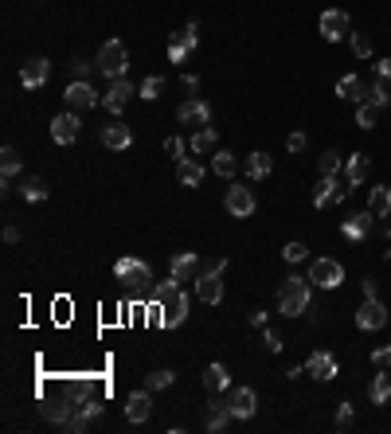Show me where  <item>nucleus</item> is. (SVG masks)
Returning <instances> with one entry per match:
<instances>
[{
  "label": "nucleus",
  "mask_w": 391,
  "mask_h": 434,
  "mask_svg": "<svg viewBox=\"0 0 391 434\" xmlns=\"http://www.w3.org/2000/svg\"><path fill=\"white\" fill-rule=\"evenodd\" d=\"M184 149H192L188 141H180V137H164V153L176 157V161H184Z\"/></svg>",
  "instance_id": "42"
},
{
  "label": "nucleus",
  "mask_w": 391,
  "mask_h": 434,
  "mask_svg": "<svg viewBox=\"0 0 391 434\" xmlns=\"http://www.w3.org/2000/svg\"><path fill=\"white\" fill-rule=\"evenodd\" d=\"M227 383H231L227 368H223V364H207V372H204V387H207V392L219 395V392H227Z\"/></svg>",
  "instance_id": "29"
},
{
  "label": "nucleus",
  "mask_w": 391,
  "mask_h": 434,
  "mask_svg": "<svg viewBox=\"0 0 391 434\" xmlns=\"http://www.w3.org/2000/svg\"><path fill=\"white\" fill-rule=\"evenodd\" d=\"M71 71H75V78H86V83H90V63H86V59H75V63H71Z\"/></svg>",
  "instance_id": "47"
},
{
  "label": "nucleus",
  "mask_w": 391,
  "mask_h": 434,
  "mask_svg": "<svg viewBox=\"0 0 391 434\" xmlns=\"http://www.w3.org/2000/svg\"><path fill=\"white\" fill-rule=\"evenodd\" d=\"M368 169H372V157L352 153L349 161H344V172H349V184H352V188H360V184L368 180Z\"/></svg>",
  "instance_id": "25"
},
{
  "label": "nucleus",
  "mask_w": 391,
  "mask_h": 434,
  "mask_svg": "<svg viewBox=\"0 0 391 434\" xmlns=\"http://www.w3.org/2000/svg\"><path fill=\"white\" fill-rule=\"evenodd\" d=\"M16 172H20V149L16 145H4V149H0V176L12 180Z\"/></svg>",
  "instance_id": "31"
},
{
  "label": "nucleus",
  "mask_w": 391,
  "mask_h": 434,
  "mask_svg": "<svg viewBox=\"0 0 391 434\" xmlns=\"http://www.w3.org/2000/svg\"><path fill=\"white\" fill-rule=\"evenodd\" d=\"M368 395H372V403H375V407H383V403L391 399V375L383 372V368H380V375H375V380H372V387H368Z\"/></svg>",
  "instance_id": "32"
},
{
  "label": "nucleus",
  "mask_w": 391,
  "mask_h": 434,
  "mask_svg": "<svg viewBox=\"0 0 391 434\" xmlns=\"http://www.w3.org/2000/svg\"><path fill=\"white\" fill-rule=\"evenodd\" d=\"M360 286H364V298H375V289H380V282H375V278H364Z\"/></svg>",
  "instance_id": "50"
},
{
  "label": "nucleus",
  "mask_w": 391,
  "mask_h": 434,
  "mask_svg": "<svg viewBox=\"0 0 391 434\" xmlns=\"http://www.w3.org/2000/svg\"><path fill=\"white\" fill-rule=\"evenodd\" d=\"M63 98H67V106H71V110H90V106H98V102H102V98L94 94V86L86 83V78H75V83L67 86V94H63Z\"/></svg>",
  "instance_id": "11"
},
{
  "label": "nucleus",
  "mask_w": 391,
  "mask_h": 434,
  "mask_svg": "<svg viewBox=\"0 0 391 434\" xmlns=\"http://www.w3.org/2000/svg\"><path fill=\"white\" fill-rule=\"evenodd\" d=\"M172 380H176V375H172L169 368H161V372L149 375V392H164V387H172Z\"/></svg>",
  "instance_id": "40"
},
{
  "label": "nucleus",
  "mask_w": 391,
  "mask_h": 434,
  "mask_svg": "<svg viewBox=\"0 0 391 434\" xmlns=\"http://www.w3.org/2000/svg\"><path fill=\"white\" fill-rule=\"evenodd\" d=\"M78 114L71 110V114H59V118L52 121V137H55V145H75L78 141Z\"/></svg>",
  "instance_id": "17"
},
{
  "label": "nucleus",
  "mask_w": 391,
  "mask_h": 434,
  "mask_svg": "<svg viewBox=\"0 0 391 434\" xmlns=\"http://www.w3.org/2000/svg\"><path fill=\"white\" fill-rule=\"evenodd\" d=\"M133 94L137 90H133V83H129V78H114V86L102 94V106L114 114V118H121V110H126V102L133 98Z\"/></svg>",
  "instance_id": "10"
},
{
  "label": "nucleus",
  "mask_w": 391,
  "mask_h": 434,
  "mask_svg": "<svg viewBox=\"0 0 391 434\" xmlns=\"http://www.w3.org/2000/svg\"><path fill=\"white\" fill-rule=\"evenodd\" d=\"M383 83H387V78H375V83L368 86V102H372L375 110H387V106H391V94H387V86H383Z\"/></svg>",
  "instance_id": "35"
},
{
  "label": "nucleus",
  "mask_w": 391,
  "mask_h": 434,
  "mask_svg": "<svg viewBox=\"0 0 391 434\" xmlns=\"http://www.w3.org/2000/svg\"><path fill=\"white\" fill-rule=\"evenodd\" d=\"M231 418H235V415H231L227 399H212V407H207V430H212V434H219L223 426L231 423Z\"/></svg>",
  "instance_id": "26"
},
{
  "label": "nucleus",
  "mask_w": 391,
  "mask_h": 434,
  "mask_svg": "<svg viewBox=\"0 0 391 434\" xmlns=\"http://www.w3.org/2000/svg\"><path fill=\"white\" fill-rule=\"evenodd\" d=\"M47 75H52V63L47 59H28L24 67H20V83H24V90H40L43 83H47Z\"/></svg>",
  "instance_id": "13"
},
{
  "label": "nucleus",
  "mask_w": 391,
  "mask_h": 434,
  "mask_svg": "<svg viewBox=\"0 0 391 434\" xmlns=\"http://www.w3.org/2000/svg\"><path fill=\"white\" fill-rule=\"evenodd\" d=\"M215 141H219V133H215L212 126H204V129H196V137H192L188 145H192V153H207Z\"/></svg>",
  "instance_id": "37"
},
{
  "label": "nucleus",
  "mask_w": 391,
  "mask_h": 434,
  "mask_svg": "<svg viewBox=\"0 0 391 434\" xmlns=\"http://www.w3.org/2000/svg\"><path fill=\"white\" fill-rule=\"evenodd\" d=\"M176 294H180V278H172V274H169L164 282H157V286H153L149 298H153V306H164V301H172Z\"/></svg>",
  "instance_id": "30"
},
{
  "label": "nucleus",
  "mask_w": 391,
  "mask_h": 434,
  "mask_svg": "<svg viewBox=\"0 0 391 434\" xmlns=\"http://www.w3.org/2000/svg\"><path fill=\"white\" fill-rule=\"evenodd\" d=\"M352 188L337 184V176H321V184L313 188V207H329V204H344Z\"/></svg>",
  "instance_id": "7"
},
{
  "label": "nucleus",
  "mask_w": 391,
  "mask_h": 434,
  "mask_svg": "<svg viewBox=\"0 0 391 434\" xmlns=\"http://www.w3.org/2000/svg\"><path fill=\"white\" fill-rule=\"evenodd\" d=\"M94 67L102 71L106 78H126V71H129L126 43H121V40H106L102 52H98V59H94Z\"/></svg>",
  "instance_id": "2"
},
{
  "label": "nucleus",
  "mask_w": 391,
  "mask_h": 434,
  "mask_svg": "<svg viewBox=\"0 0 391 434\" xmlns=\"http://www.w3.org/2000/svg\"><path fill=\"white\" fill-rule=\"evenodd\" d=\"M204 176H207V172H204V164H200V161H192V157L176 161V180L184 188H200V184H204Z\"/></svg>",
  "instance_id": "21"
},
{
  "label": "nucleus",
  "mask_w": 391,
  "mask_h": 434,
  "mask_svg": "<svg viewBox=\"0 0 391 434\" xmlns=\"http://www.w3.org/2000/svg\"><path fill=\"white\" fill-rule=\"evenodd\" d=\"M102 145L106 149H129V145H133V133H129V126H121V121H110V126H102Z\"/></svg>",
  "instance_id": "24"
},
{
  "label": "nucleus",
  "mask_w": 391,
  "mask_h": 434,
  "mask_svg": "<svg viewBox=\"0 0 391 434\" xmlns=\"http://www.w3.org/2000/svg\"><path fill=\"white\" fill-rule=\"evenodd\" d=\"M161 90H164V78L161 75H145V83L137 86V94H141L145 102H157V98H161Z\"/></svg>",
  "instance_id": "36"
},
{
  "label": "nucleus",
  "mask_w": 391,
  "mask_h": 434,
  "mask_svg": "<svg viewBox=\"0 0 391 434\" xmlns=\"http://www.w3.org/2000/svg\"><path fill=\"white\" fill-rule=\"evenodd\" d=\"M387 263H391V251H387Z\"/></svg>",
  "instance_id": "52"
},
{
  "label": "nucleus",
  "mask_w": 391,
  "mask_h": 434,
  "mask_svg": "<svg viewBox=\"0 0 391 434\" xmlns=\"http://www.w3.org/2000/svg\"><path fill=\"white\" fill-rule=\"evenodd\" d=\"M337 426H340V430H349V426H352V403H340V407H337Z\"/></svg>",
  "instance_id": "44"
},
{
  "label": "nucleus",
  "mask_w": 391,
  "mask_h": 434,
  "mask_svg": "<svg viewBox=\"0 0 391 434\" xmlns=\"http://www.w3.org/2000/svg\"><path fill=\"white\" fill-rule=\"evenodd\" d=\"M169 274L180 278V282H192L196 274H200V258H196V251H180V255H172Z\"/></svg>",
  "instance_id": "20"
},
{
  "label": "nucleus",
  "mask_w": 391,
  "mask_h": 434,
  "mask_svg": "<svg viewBox=\"0 0 391 434\" xmlns=\"http://www.w3.org/2000/svg\"><path fill=\"white\" fill-rule=\"evenodd\" d=\"M321 35H325L329 43H337V40H344V35H352V32H349V12H340V8L321 12Z\"/></svg>",
  "instance_id": "12"
},
{
  "label": "nucleus",
  "mask_w": 391,
  "mask_h": 434,
  "mask_svg": "<svg viewBox=\"0 0 391 434\" xmlns=\"http://www.w3.org/2000/svg\"><path fill=\"white\" fill-rule=\"evenodd\" d=\"M306 372L313 375V380H337V356L332 352H325V349H317L313 356H309V364H306Z\"/></svg>",
  "instance_id": "18"
},
{
  "label": "nucleus",
  "mask_w": 391,
  "mask_h": 434,
  "mask_svg": "<svg viewBox=\"0 0 391 434\" xmlns=\"http://www.w3.org/2000/svg\"><path fill=\"white\" fill-rule=\"evenodd\" d=\"M24 200L43 204V200H47V180H43V176H28L24 180Z\"/></svg>",
  "instance_id": "34"
},
{
  "label": "nucleus",
  "mask_w": 391,
  "mask_h": 434,
  "mask_svg": "<svg viewBox=\"0 0 391 434\" xmlns=\"http://www.w3.org/2000/svg\"><path fill=\"white\" fill-rule=\"evenodd\" d=\"M266 349H270V352H282V349H286V344H282V337H278L274 329H266Z\"/></svg>",
  "instance_id": "48"
},
{
  "label": "nucleus",
  "mask_w": 391,
  "mask_h": 434,
  "mask_svg": "<svg viewBox=\"0 0 391 434\" xmlns=\"http://www.w3.org/2000/svg\"><path fill=\"white\" fill-rule=\"evenodd\" d=\"M340 164H344V157H337V149H329V153H321V161H317V169H321V176H337Z\"/></svg>",
  "instance_id": "38"
},
{
  "label": "nucleus",
  "mask_w": 391,
  "mask_h": 434,
  "mask_svg": "<svg viewBox=\"0 0 391 434\" xmlns=\"http://www.w3.org/2000/svg\"><path fill=\"white\" fill-rule=\"evenodd\" d=\"M227 407H231V415H235V418H251L258 411L255 387H235V392L227 395Z\"/></svg>",
  "instance_id": "14"
},
{
  "label": "nucleus",
  "mask_w": 391,
  "mask_h": 434,
  "mask_svg": "<svg viewBox=\"0 0 391 434\" xmlns=\"http://www.w3.org/2000/svg\"><path fill=\"white\" fill-rule=\"evenodd\" d=\"M149 415H153L149 387H145V392H129V395H126V418H129V423H145Z\"/></svg>",
  "instance_id": "19"
},
{
  "label": "nucleus",
  "mask_w": 391,
  "mask_h": 434,
  "mask_svg": "<svg viewBox=\"0 0 391 434\" xmlns=\"http://www.w3.org/2000/svg\"><path fill=\"white\" fill-rule=\"evenodd\" d=\"M184 321H188V294L180 289L176 298L161 306V325H164V329H180Z\"/></svg>",
  "instance_id": "15"
},
{
  "label": "nucleus",
  "mask_w": 391,
  "mask_h": 434,
  "mask_svg": "<svg viewBox=\"0 0 391 434\" xmlns=\"http://www.w3.org/2000/svg\"><path fill=\"white\" fill-rule=\"evenodd\" d=\"M196 32H200V24H188L184 32H172V40H169V63H184L188 59V52H196Z\"/></svg>",
  "instance_id": "9"
},
{
  "label": "nucleus",
  "mask_w": 391,
  "mask_h": 434,
  "mask_svg": "<svg viewBox=\"0 0 391 434\" xmlns=\"http://www.w3.org/2000/svg\"><path fill=\"white\" fill-rule=\"evenodd\" d=\"M368 212H372L375 219H383V215L391 212V188L387 184H380V188H372V192H368Z\"/></svg>",
  "instance_id": "27"
},
{
  "label": "nucleus",
  "mask_w": 391,
  "mask_h": 434,
  "mask_svg": "<svg viewBox=\"0 0 391 434\" xmlns=\"http://www.w3.org/2000/svg\"><path fill=\"white\" fill-rule=\"evenodd\" d=\"M356 325H360L364 332L383 329V325H387V306H383L380 298H364V306L356 309Z\"/></svg>",
  "instance_id": "5"
},
{
  "label": "nucleus",
  "mask_w": 391,
  "mask_h": 434,
  "mask_svg": "<svg viewBox=\"0 0 391 434\" xmlns=\"http://www.w3.org/2000/svg\"><path fill=\"white\" fill-rule=\"evenodd\" d=\"M282 258H286V263H301V258H306V243H298V239H294V243H286Z\"/></svg>",
  "instance_id": "43"
},
{
  "label": "nucleus",
  "mask_w": 391,
  "mask_h": 434,
  "mask_svg": "<svg viewBox=\"0 0 391 434\" xmlns=\"http://www.w3.org/2000/svg\"><path fill=\"white\" fill-rule=\"evenodd\" d=\"M251 325H255V329H263V325H266V309H255V313H251Z\"/></svg>",
  "instance_id": "51"
},
{
  "label": "nucleus",
  "mask_w": 391,
  "mask_h": 434,
  "mask_svg": "<svg viewBox=\"0 0 391 434\" xmlns=\"http://www.w3.org/2000/svg\"><path fill=\"white\" fill-rule=\"evenodd\" d=\"M309 301H313V286L306 278H298V274H289L278 286V313L282 317H301L309 309Z\"/></svg>",
  "instance_id": "1"
},
{
  "label": "nucleus",
  "mask_w": 391,
  "mask_h": 434,
  "mask_svg": "<svg viewBox=\"0 0 391 434\" xmlns=\"http://www.w3.org/2000/svg\"><path fill=\"white\" fill-rule=\"evenodd\" d=\"M309 282L321 289H340V282H344V266L337 263V258H313L309 263Z\"/></svg>",
  "instance_id": "4"
},
{
  "label": "nucleus",
  "mask_w": 391,
  "mask_h": 434,
  "mask_svg": "<svg viewBox=\"0 0 391 434\" xmlns=\"http://www.w3.org/2000/svg\"><path fill=\"white\" fill-rule=\"evenodd\" d=\"M356 126H360V129H372V126H375V106H372V102H360V106H356Z\"/></svg>",
  "instance_id": "41"
},
{
  "label": "nucleus",
  "mask_w": 391,
  "mask_h": 434,
  "mask_svg": "<svg viewBox=\"0 0 391 434\" xmlns=\"http://www.w3.org/2000/svg\"><path fill=\"white\" fill-rule=\"evenodd\" d=\"M337 98H352V102H368V86L360 75H344L337 78Z\"/></svg>",
  "instance_id": "23"
},
{
  "label": "nucleus",
  "mask_w": 391,
  "mask_h": 434,
  "mask_svg": "<svg viewBox=\"0 0 391 434\" xmlns=\"http://www.w3.org/2000/svg\"><path fill=\"white\" fill-rule=\"evenodd\" d=\"M176 121H180V126H200V129H204V126H212V106H207V102H200V98L192 94L188 102H180Z\"/></svg>",
  "instance_id": "6"
},
{
  "label": "nucleus",
  "mask_w": 391,
  "mask_h": 434,
  "mask_svg": "<svg viewBox=\"0 0 391 434\" xmlns=\"http://www.w3.org/2000/svg\"><path fill=\"white\" fill-rule=\"evenodd\" d=\"M286 149H289V153H301V149H306V133H289L286 137Z\"/></svg>",
  "instance_id": "46"
},
{
  "label": "nucleus",
  "mask_w": 391,
  "mask_h": 434,
  "mask_svg": "<svg viewBox=\"0 0 391 434\" xmlns=\"http://www.w3.org/2000/svg\"><path fill=\"white\" fill-rule=\"evenodd\" d=\"M270 169H274V157L263 153V149L247 157V176L251 180H266V176H270Z\"/></svg>",
  "instance_id": "28"
},
{
  "label": "nucleus",
  "mask_w": 391,
  "mask_h": 434,
  "mask_svg": "<svg viewBox=\"0 0 391 434\" xmlns=\"http://www.w3.org/2000/svg\"><path fill=\"white\" fill-rule=\"evenodd\" d=\"M372 364H375V368H387V364H391V344H383V349L372 352Z\"/></svg>",
  "instance_id": "45"
},
{
  "label": "nucleus",
  "mask_w": 391,
  "mask_h": 434,
  "mask_svg": "<svg viewBox=\"0 0 391 434\" xmlns=\"http://www.w3.org/2000/svg\"><path fill=\"white\" fill-rule=\"evenodd\" d=\"M372 219L375 215L372 212H356V215H349V219L340 223V231H344V239H352V243H360V239L372 231Z\"/></svg>",
  "instance_id": "22"
},
{
  "label": "nucleus",
  "mask_w": 391,
  "mask_h": 434,
  "mask_svg": "<svg viewBox=\"0 0 391 434\" xmlns=\"http://www.w3.org/2000/svg\"><path fill=\"white\" fill-rule=\"evenodd\" d=\"M235 169H239V164H235V153H223V149H219V153L212 157V172H215V176L231 180V176H235Z\"/></svg>",
  "instance_id": "33"
},
{
  "label": "nucleus",
  "mask_w": 391,
  "mask_h": 434,
  "mask_svg": "<svg viewBox=\"0 0 391 434\" xmlns=\"http://www.w3.org/2000/svg\"><path fill=\"white\" fill-rule=\"evenodd\" d=\"M352 55H356V59H368V55H372V40H368V32H352Z\"/></svg>",
  "instance_id": "39"
},
{
  "label": "nucleus",
  "mask_w": 391,
  "mask_h": 434,
  "mask_svg": "<svg viewBox=\"0 0 391 434\" xmlns=\"http://www.w3.org/2000/svg\"><path fill=\"white\" fill-rule=\"evenodd\" d=\"M196 298L204 301V306H219L223 301V274L215 270H204L196 278Z\"/></svg>",
  "instance_id": "8"
},
{
  "label": "nucleus",
  "mask_w": 391,
  "mask_h": 434,
  "mask_svg": "<svg viewBox=\"0 0 391 434\" xmlns=\"http://www.w3.org/2000/svg\"><path fill=\"white\" fill-rule=\"evenodd\" d=\"M375 75H380V78H387V83H391V59H380V63H375Z\"/></svg>",
  "instance_id": "49"
},
{
  "label": "nucleus",
  "mask_w": 391,
  "mask_h": 434,
  "mask_svg": "<svg viewBox=\"0 0 391 434\" xmlns=\"http://www.w3.org/2000/svg\"><path fill=\"white\" fill-rule=\"evenodd\" d=\"M114 278L126 282V286H149V282H153V270H149V263H141V258L121 255L118 263H114Z\"/></svg>",
  "instance_id": "3"
},
{
  "label": "nucleus",
  "mask_w": 391,
  "mask_h": 434,
  "mask_svg": "<svg viewBox=\"0 0 391 434\" xmlns=\"http://www.w3.org/2000/svg\"><path fill=\"white\" fill-rule=\"evenodd\" d=\"M227 212L235 215V219H247L251 212H255V192L251 188H227Z\"/></svg>",
  "instance_id": "16"
}]
</instances>
